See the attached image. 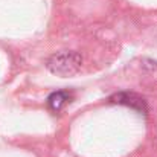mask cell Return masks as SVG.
<instances>
[{
  "mask_svg": "<svg viewBox=\"0 0 157 157\" xmlns=\"http://www.w3.org/2000/svg\"><path fill=\"white\" fill-rule=\"evenodd\" d=\"M111 102L114 104H121V105H128L131 108H136L142 113H147V104L144 101V98H140L139 95L136 93H130V92H121V93H116L110 98Z\"/></svg>",
  "mask_w": 157,
  "mask_h": 157,
  "instance_id": "2",
  "label": "cell"
},
{
  "mask_svg": "<svg viewBox=\"0 0 157 157\" xmlns=\"http://www.w3.org/2000/svg\"><path fill=\"white\" fill-rule=\"evenodd\" d=\"M81 56L76 52H58L48 59V69L59 76H70L81 67Z\"/></svg>",
  "mask_w": 157,
  "mask_h": 157,
  "instance_id": "1",
  "label": "cell"
},
{
  "mask_svg": "<svg viewBox=\"0 0 157 157\" xmlns=\"http://www.w3.org/2000/svg\"><path fill=\"white\" fill-rule=\"evenodd\" d=\"M70 101V95L67 92H53L52 95L48 98V105L52 111H59L63 110L66 104Z\"/></svg>",
  "mask_w": 157,
  "mask_h": 157,
  "instance_id": "3",
  "label": "cell"
}]
</instances>
